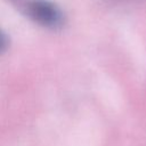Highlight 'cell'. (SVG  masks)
Here are the masks:
<instances>
[{
	"instance_id": "1",
	"label": "cell",
	"mask_w": 146,
	"mask_h": 146,
	"mask_svg": "<svg viewBox=\"0 0 146 146\" xmlns=\"http://www.w3.org/2000/svg\"><path fill=\"white\" fill-rule=\"evenodd\" d=\"M21 14L35 24L58 30L65 25V14L62 8L51 0H7Z\"/></svg>"
},
{
	"instance_id": "2",
	"label": "cell",
	"mask_w": 146,
	"mask_h": 146,
	"mask_svg": "<svg viewBox=\"0 0 146 146\" xmlns=\"http://www.w3.org/2000/svg\"><path fill=\"white\" fill-rule=\"evenodd\" d=\"M8 46H9L8 36H7V34L0 29V55L3 54V52L7 50Z\"/></svg>"
}]
</instances>
